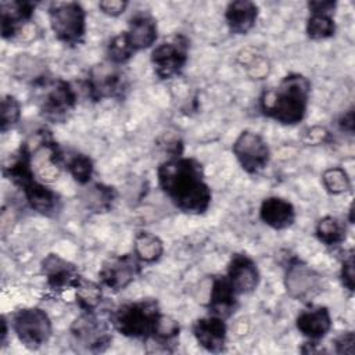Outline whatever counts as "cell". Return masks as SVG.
Returning a JSON list of instances; mask_svg holds the SVG:
<instances>
[{
    "mask_svg": "<svg viewBox=\"0 0 355 355\" xmlns=\"http://www.w3.org/2000/svg\"><path fill=\"white\" fill-rule=\"evenodd\" d=\"M334 344V352L336 354H348L352 355L355 351V334L354 331H345L336 337L333 341Z\"/></svg>",
    "mask_w": 355,
    "mask_h": 355,
    "instance_id": "34",
    "label": "cell"
},
{
    "mask_svg": "<svg viewBox=\"0 0 355 355\" xmlns=\"http://www.w3.org/2000/svg\"><path fill=\"white\" fill-rule=\"evenodd\" d=\"M7 336H8V323H7V319H6V316L3 315V316H1V338H0V343H1V348H3V347H6Z\"/></svg>",
    "mask_w": 355,
    "mask_h": 355,
    "instance_id": "38",
    "label": "cell"
},
{
    "mask_svg": "<svg viewBox=\"0 0 355 355\" xmlns=\"http://www.w3.org/2000/svg\"><path fill=\"white\" fill-rule=\"evenodd\" d=\"M259 8L250 0H234L226 6L225 21L234 35H247L257 24Z\"/></svg>",
    "mask_w": 355,
    "mask_h": 355,
    "instance_id": "22",
    "label": "cell"
},
{
    "mask_svg": "<svg viewBox=\"0 0 355 355\" xmlns=\"http://www.w3.org/2000/svg\"><path fill=\"white\" fill-rule=\"evenodd\" d=\"M239 308V294L233 290L225 275L215 276L209 288L207 309L209 315L227 319Z\"/></svg>",
    "mask_w": 355,
    "mask_h": 355,
    "instance_id": "18",
    "label": "cell"
},
{
    "mask_svg": "<svg viewBox=\"0 0 355 355\" xmlns=\"http://www.w3.org/2000/svg\"><path fill=\"white\" fill-rule=\"evenodd\" d=\"M193 336L198 345L212 354H219L225 349L227 340V326L225 319L208 315L197 319L193 326Z\"/></svg>",
    "mask_w": 355,
    "mask_h": 355,
    "instance_id": "17",
    "label": "cell"
},
{
    "mask_svg": "<svg viewBox=\"0 0 355 355\" xmlns=\"http://www.w3.org/2000/svg\"><path fill=\"white\" fill-rule=\"evenodd\" d=\"M126 37L132 49L137 53L151 47L158 36L157 21L148 12H136L128 22V29L125 31Z\"/></svg>",
    "mask_w": 355,
    "mask_h": 355,
    "instance_id": "21",
    "label": "cell"
},
{
    "mask_svg": "<svg viewBox=\"0 0 355 355\" xmlns=\"http://www.w3.org/2000/svg\"><path fill=\"white\" fill-rule=\"evenodd\" d=\"M322 184L327 193L338 196L351 190V179L341 166H331L322 173Z\"/></svg>",
    "mask_w": 355,
    "mask_h": 355,
    "instance_id": "30",
    "label": "cell"
},
{
    "mask_svg": "<svg viewBox=\"0 0 355 355\" xmlns=\"http://www.w3.org/2000/svg\"><path fill=\"white\" fill-rule=\"evenodd\" d=\"M179 323L173 318L162 313L153 337L144 344L153 347L148 349L150 352H172L179 344Z\"/></svg>",
    "mask_w": 355,
    "mask_h": 355,
    "instance_id": "23",
    "label": "cell"
},
{
    "mask_svg": "<svg viewBox=\"0 0 355 355\" xmlns=\"http://www.w3.org/2000/svg\"><path fill=\"white\" fill-rule=\"evenodd\" d=\"M297 330L308 338V341L322 340L331 329L333 320L327 306L312 305L304 309L295 319Z\"/></svg>",
    "mask_w": 355,
    "mask_h": 355,
    "instance_id": "19",
    "label": "cell"
},
{
    "mask_svg": "<svg viewBox=\"0 0 355 355\" xmlns=\"http://www.w3.org/2000/svg\"><path fill=\"white\" fill-rule=\"evenodd\" d=\"M35 90L39 112L49 122L67 121L78 104L75 89L62 78L40 76L35 80Z\"/></svg>",
    "mask_w": 355,
    "mask_h": 355,
    "instance_id": "5",
    "label": "cell"
},
{
    "mask_svg": "<svg viewBox=\"0 0 355 355\" xmlns=\"http://www.w3.org/2000/svg\"><path fill=\"white\" fill-rule=\"evenodd\" d=\"M112 324L110 318L103 319L97 311L83 312L71 324L72 343L78 351L104 352L112 341Z\"/></svg>",
    "mask_w": 355,
    "mask_h": 355,
    "instance_id": "7",
    "label": "cell"
},
{
    "mask_svg": "<svg viewBox=\"0 0 355 355\" xmlns=\"http://www.w3.org/2000/svg\"><path fill=\"white\" fill-rule=\"evenodd\" d=\"M64 168L68 171L72 179L82 186H86L90 183L94 172V165L92 158L78 151L64 153Z\"/></svg>",
    "mask_w": 355,
    "mask_h": 355,
    "instance_id": "27",
    "label": "cell"
},
{
    "mask_svg": "<svg viewBox=\"0 0 355 355\" xmlns=\"http://www.w3.org/2000/svg\"><path fill=\"white\" fill-rule=\"evenodd\" d=\"M141 262L133 252L115 255L103 262L98 270V279L101 286L118 293L133 283L141 273Z\"/></svg>",
    "mask_w": 355,
    "mask_h": 355,
    "instance_id": "13",
    "label": "cell"
},
{
    "mask_svg": "<svg viewBox=\"0 0 355 355\" xmlns=\"http://www.w3.org/2000/svg\"><path fill=\"white\" fill-rule=\"evenodd\" d=\"M133 254L141 263H154L164 254V243L154 233L140 230L135 236Z\"/></svg>",
    "mask_w": 355,
    "mask_h": 355,
    "instance_id": "24",
    "label": "cell"
},
{
    "mask_svg": "<svg viewBox=\"0 0 355 355\" xmlns=\"http://www.w3.org/2000/svg\"><path fill=\"white\" fill-rule=\"evenodd\" d=\"M125 87L126 82L122 71L110 61L94 65L86 78V90L93 101L121 97Z\"/></svg>",
    "mask_w": 355,
    "mask_h": 355,
    "instance_id": "11",
    "label": "cell"
},
{
    "mask_svg": "<svg viewBox=\"0 0 355 355\" xmlns=\"http://www.w3.org/2000/svg\"><path fill=\"white\" fill-rule=\"evenodd\" d=\"M40 270L47 287L54 293L73 288L80 277L78 268L57 254L46 255L40 262Z\"/></svg>",
    "mask_w": 355,
    "mask_h": 355,
    "instance_id": "15",
    "label": "cell"
},
{
    "mask_svg": "<svg viewBox=\"0 0 355 355\" xmlns=\"http://www.w3.org/2000/svg\"><path fill=\"white\" fill-rule=\"evenodd\" d=\"M158 186L171 202L184 214L202 215L208 211L212 191L204 168L191 157H169L157 168Z\"/></svg>",
    "mask_w": 355,
    "mask_h": 355,
    "instance_id": "1",
    "label": "cell"
},
{
    "mask_svg": "<svg viewBox=\"0 0 355 355\" xmlns=\"http://www.w3.org/2000/svg\"><path fill=\"white\" fill-rule=\"evenodd\" d=\"M116 198V191L111 186H105L103 183H94L86 190L83 201L86 207L93 212H107L112 208V204Z\"/></svg>",
    "mask_w": 355,
    "mask_h": 355,
    "instance_id": "28",
    "label": "cell"
},
{
    "mask_svg": "<svg viewBox=\"0 0 355 355\" xmlns=\"http://www.w3.org/2000/svg\"><path fill=\"white\" fill-rule=\"evenodd\" d=\"M21 118V103L12 94H6L0 104V130L1 133L12 129Z\"/></svg>",
    "mask_w": 355,
    "mask_h": 355,
    "instance_id": "32",
    "label": "cell"
},
{
    "mask_svg": "<svg viewBox=\"0 0 355 355\" xmlns=\"http://www.w3.org/2000/svg\"><path fill=\"white\" fill-rule=\"evenodd\" d=\"M54 36L67 46H78L86 35V11L78 1H54L47 8Z\"/></svg>",
    "mask_w": 355,
    "mask_h": 355,
    "instance_id": "6",
    "label": "cell"
},
{
    "mask_svg": "<svg viewBox=\"0 0 355 355\" xmlns=\"http://www.w3.org/2000/svg\"><path fill=\"white\" fill-rule=\"evenodd\" d=\"M3 176L17 186L29 207L43 216H55L61 208L60 196L42 182L32 166V153L28 143H22L3 166Z\"/></svg>",
    "mask_w": 355,
    "mask_h": 355,
    "instance_id": "3",
    "label": "cell"
},
{
    "mask_svg": "<svg viewBox=\"0 0 355 355\" xmlns=\"http://www.w3.org/2000/svg\"><path fill=\"white\" fill-rule=\"evenodd\" d=\"M37 3L28 0H12L0 3V31L1 37L7 42L22 40L26 33H35L31 29L32 17Z\"/></svg>",
    "mask_w": 355,
    "mask_h": 355,
    "instance_id": "12",
    "label": "cell"
},
{
    "mask_svg": "<svg viewBox=\"0 0 355 355\" xmlns=\"http://www.w3.org/2000/svg\"><path fill=\"white\" fill-rule=\"evenodd\" d=\"M341 282L343 286L349 291L354 293V286H355V273H354V251L349 250L348 252H344V259L341 262Z\"/></svg>",
    "mask_w": 355,
    "mask_h": 355,
    "instance_id": "33",
    "label": "cell"
},
{
    "mask_svg": "<svg viewBox=\"0 0 355 355\" xmlns=\"http://www.w3.org/2000/svg\"><path fill=\"white\" fill-rule=\"evenodd\" d=\"M311 82L302 73L286 75L276 87L265 90L259 97L261 112L287 126L300 123L308 110Z\"/></svg>",
    "mask_w": 355,
    "mask_h": 355,
    "instance_id": "2",
    "label": "cell"
},
{
    "mask_svg": "<svg viewBox=\"0 0 355 355\" xmlns=\"http://www.w3.org/2000/svg\"><path fill=\"white\" fill-rule=\"evenodd\" d=\"M306 6L309 12H322L329 15H333L337 8V3L333 0H313V1H308Z\"/></svg>",
    "mask_w": 355,
    "mask_h": 355,
    "instance_id": "36",
    "label": "cell"
},
{
    "mask_svg": "<svg viewBox=\"0 0 355 355\" xmlns=\"http://www.w3.org/2000/svg\"><path fill=\"white\" fill-rule=\"evenodd\" d=\"M135 54H136V51L129 44V40L126 37L125 31L115 35L107 46L108 61L118 65V67L126 64Z\"/></svg>",
    "mask_w": 355,
    "mask_h": 355,
    "instance_id": "31",
    "label": "cell"
},
{
    "mask_svg": "<svg viewBox=\"0 0 355 355\" xmlns=\"http://www.w3.org/2000/svg\"><path fill=\"white\" fill-rule=\"evenodd\" d=\"M101 287H103L101 283H96L83 276L79 277L73 288H75L76 304L83 312H93L98 309L103 301Z\"/></svg>",
    "mask_w": 355,
    "mask_h": 355,
    "instance_id": "26",
    "label": "cell"
},
{
    "mask_svg": "<svg viewBox=\"0 0 355 355\" xmlns=\"http://www.w3.org/2000/svg\"><path fill=\"white\" fill-rule=\"evenodd\" d=\"M232 151L241 169L255 175L266 168L270 159V150L265 139L252 130H243L234 140Z\"/></svg>",
    "mask_w": 355,
    "mask_h": 355,
    "instance_id": "10",
    "label": "cell"
},
{
    "mask_svg": "<svg viewBox=\"0 0 355 355\" xmlns=\"http://www.w3.org/2000/svg\"><path fill=\"white\" fill-rule=\"evenodd\" d=\"M306 35L312 40H324L336 33V22L333 15L322 12H309L305 26Z\"/></svg>",
    "mask_w": 355,
    "mask_h": 355,
    "instance_id": "29",
    "label": "cell"
},
{
    "mask_svg": "<svg viewBox=\"0 0 355 355\" xmlns=\"http://www.w3.org/2000/svg\"><path fill=\"white\" fill-rule=\"evenodd\" d=\"M284 284L293 298L305 301L318 293L320 276L301 259L291 258L286 268Z\"/></svg>",
    "mask_w": 355,
    "mask_h": 355,
    "instance_id": "14",
    "label": "cell"
},
{
    "mask_svg": "<svg viewBox=\"0 0 355 355\" xmlns=\"http://www.w3.org/2000/svg\"><path fill=\"white\" fill-rule=\"evenodd\" d=\"M189 44L184 35L175 33L153 49L150 61L159 79H172L183 71L189 60Z\"/></svg>",
    "mask_w": 355,
    "mask_h": 355,
    "instance_id": "9",
    "label": "cell"
},
{
    "mask_svg": "<svg viewBox=\"0 0 355 355\" xmlns=\"http://www.w3.org/2000/svg\"><path fill=\"white\" fill-rule=\"evenodd\" d=\"M315 234L318 240L326 247H337L345 241L347 226L341 219L326 215L318 220Z\"/></svg>",
    "mask_w": 355,
    "mask_h": 355,
    "instance_id": "25",
    "label": "cell"
},
{
    "mask_svg": "<svg viewBox=\"0 0 355 355\" xmlns=\"http://www.w3.org/2000/svg\"><path fill=\"white\" fill-rule=\"evenodd\" d=\"M162 316L159 304L154 298H143L118 305L108 312L110 322L119 334L147 343Z\"/></svg>",
    "mask_w": 355,
    "mask_h": 355,
    "instance_id": "4",
    "label": "cell"
},
{
    "mask_svg": "<svg viewBox=\"0 0 355 355\" xmlns=\"http://www.w3.org/2000/svg\"><path fill=\"white\" fill-rule=\"evenodd\" d=\"M11 327L28 349H39L51 337L53 324L47 312L39 306H26L14 312Z\"/></svg>",
    "mask_w": 355,
    "mask_h": 355,
    "instance_id": "8",
    "label": "cell"
},
{
    "mask_svg": "<svg viewBox=\"0 0 355 355\" xmlns=\"http://www.w3.org/2000/svg\"><path fill=\"white\" fill-rule=\"evenodd\" d=\"M259 219L275 230L288 229L295 220L294 205L282 197H266L259 207Z\"/></svg>",
    "mask_w": 355,
    "mask_h": 355,
    "instance_id": "20",
    "label": "cell"
},
{
    "mask_svg": "<svg viewBox=\"0 0 355 355\" xmlns=\"http://www.w3.org/2000/svg\"><path fill=\"white\" fill-rule=\"evenodd\" d=\"M338 126L341 130L352 135L354 133V108L347 110L338 119Z\"/></svg>",
    "mask_w": 355,
    "mask_h": 355,
    "instance_id": "37",
    "label": "cell"
},
{
    "mask_svg": "<svg viewBox=\"0 0 355 355\" xmlns=\"http://www.w3.org/2000/svg\"><path fill=\"white\" fill-rule=\"evenodd\" d=\"M225 276L239 295L255 291L261 280V273L255 261L243 252L232 255Z\"/></svg>",
    "mask_w": 355,
    "mask_h": 355,
    "instance_id": "16",
    "label": "cell"
},
{
    "mask_svg": "<svg viewBox=\"0 0 355 355\" xmlns=\"http://www.w3.org/2000/svg\"><path fill=\"white\" fill-rule=\"evenodd\" d=\"M128 4L129 3L125 0H103L98 3V8L108 17H119L126 10Z\"/></svg>",
    "mask_w": 355,
    "mask_h": 355,
    "instance_id": "35",
    "label": "cell"
}]
</instances>
